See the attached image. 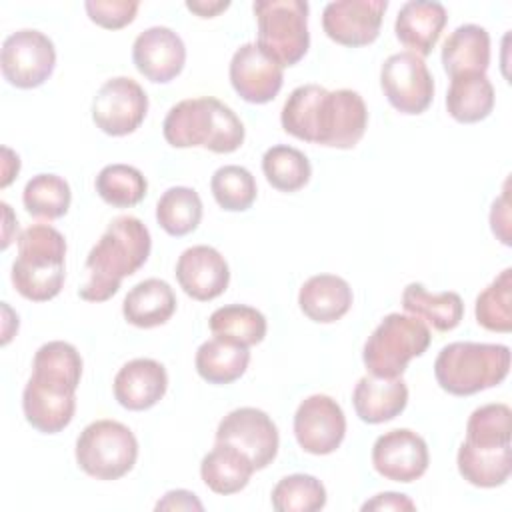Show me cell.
Masks as SVG:
<instances>
[{
	"label": "cell",
	"instance_id": "9",
	"mask_svg": "<svg viewBox=\"0 0 512 512\" xmlns=\"http://www.w3.org/2000/svg\"><path fill=\"white\" fill-rule=\"evenodd\" d=\"M54 42L40 30H16L2 42L0 68L8 84L30 90L42 86L54 72Z\"/></svg>",
	"mask_w": 512,
	"mask_h": 512
},
{
	"label": "cell",
	"instance_id": "41",
	"mask_svg": "<svg viewBox=\"0 0 512 512\" xmlns=\"http://www.w3.org/2000/svg\"><path fill=\"white\" fill-rule=\"evenodd\" d=\"M88 18L106 30H120L134 22L140 2L136 0H88L84 2Z\"/></svg>",
	"mask_w": 512,
	"mask_h": 512
},
{
	"label": "cell",
	"instance_id": "21",
	"mask_svg": "<svg viewBox=\"0 0 512 512\" xmlns=\"http://www.w3.org/2000/svg\"><path fill=\"white\" fill-rule=\"evenodd\" d=\"M446 22L448 14L440 2L410 0L400 6L394 32L396 38L408 48V52L424 58L434 50Z\"/></svg>",
	"mask_w": 512,
	"mask_h": 512
},
{
	"label": "cell",
	"instance_id": "6",
	"mask_svg": "<svg viewBox=\"0 0 512 512\" xmlns=\"http://www.w3.org/2000/svg\"><path fill=\"white\" fill-rule=\"evenodd\" d=\"M430 340V328L420 318L392 312L366 338L362 362L372 376L398 378L412 358L428 350Z\"/></svg>",
	"mask_w": 512,
	"mask_h": 512
},
{
	"label": "cell",
	"instance_id": "8",
	"mask_svg": "<svg viewBox=\"0 0 512 512\" xmlns=\"http://www.w3.org/2000/svg\"><path fill=\"white\" fill-rule=\"evenodd\" d=\"M76 464L96 480H118L138 458L134 432L118 420H94L76 438Z\"/></svg>",
	"mask_w": 512,
	"mask_h": 512
},
{
	"label": "cell",
	"instance_id": "1",
	"mask_svg": "<svg viewBox=\"0 0 512 512\" xmlns=\"http://www.w3.org/2000/svg\"><path fill=\"white\" fill-rule=\"evenodd\" d=\"M280 124L298 140L350 150L366 132L368 108L356 90L330 92L318 84H302L288 94Z\"/></svg>",
	"mask_w": 512,
	"mask_h": 512
},
{
	"label": "cell",
	"instance_id": "14",
	"mask_svg": "<svg viewBox=\"0 0 512 512\" xmlns=\"http://www.w3.org/2000/svg\"><path fill=\"white\" fill-rule=\"evenodd\" d=\"M294 436L308 454H332L346 436V416L340 404L328 394L304 398L294 414Z\"/></svg>",
	"mask_w": 512,
	"mask_h": 512
},
{
	"label": "cell",
	"instance_id": "4",
	"mask_svg": "<svg viewBox=\"0 0 512 512\" xmlns=\"http://www.w3.org/2000/svg\"><path fill=\"white\" fill-rule=\"evenodd\" d=\"M66 240L50 224H32L18 236V256L12 264V284L32 302L56 298L64 286Z\"/></svg>",
	"mask_w": 512,
	"mask_h": 512
},
{
	"label": "cell",
	"instance_id": "19",
	"mask_svg": "<svg viewBox=\"0 0 512 512\" xmlns=\"http://www.w3.org/2000/svg\"><path fill=\"white\" fill-rule=\"evenodd\" d=\"M176 280L180 288L198 302L218 298L230 282V268L224 256L206 244L186 248L176 262Z\"/></svg>",
	"mask_w": 512,
	"mask_h": 512
},
{
	"label": "cell",
	"instance_id": "45",
	"mask_svg": "<svg viewBox=\"0 0 512 512\" xmlns=\"http://www.w3.org/2000/svg\"><path fill=\"white\" fill-rule=\"evenodd\" d=\"M230 6L228 0H188L186 8L200 18H214Z\"/></svg>",
	"mask_w": 512,
	"mask_h": 512
},
{
	"label": "cell",
	"instance_id": "18",
	"mask_svg": "<svg viewBox=\"0 0 512 512\" xmlns=\"http://www.w3.org/2000/svg\"><path fill=\"white\" fill-rule=\"evenodd\" d=\"M132 62L146 80L168 84L186 64V46L172 28L150 26L136 36Z\"/></svg>",
	"mask_w": 512,
	"mask_h": 512
},
{
	"label": "cell",
	"instance_id": "23",
	"mask_svg": "<svg viewBox=\"0 0 512 512\" xmlns=\"http://www.w3.org/2000/svg\"><path fill=\"white\" fill-rule=\"evenodd\" d=\"M350 284L336 274L310 276L298 292V306L306 318L318 324L340 320L352 306Z\"/></svg>",
	"mask_w": 512,
	"mask_h": 512
},
{
	"label": "cell",
	"instance_id": "34",
	"mask_svg": "<svg viewBox=\"0 0 512 512\" xmlns=\"http://www.w3.org/2000/svg\"><path fill=\"white\" fill-rule=\"evenodd\" d=\"M22 202L30 216L48 222L58 220L70 208V184L58 174H36L26 182Z\"/></svg>",
	"mask_w": 512,
	"mask_h": 512
},
{
	"label": "cell",
	"instance_id": "46",
	"mask_svg": "<svg viewBox=\"0 0 512 512\" xmlns=\"http://www.w3.org/2000/svg\"><path fill=\"white\" fill-rule=\"evenodd\" d=\"M2 156H4V160H2V182H0V186L6 188L20 170V158H18V154H14L6 146L2 148Z\"/></svg>",
	"mask_w": 512,
	"mask_h": 512
},
{
	"label": "cell",
	"instance_id": "16",
	"mask_svg": "<svg viewBox=\"0 0 512 512\" xmlns=\"http://www.w3.org/2000/svg\"><path fill=\"white\" fill-rule=\"evenodd\" d=\"M386 0H336L322 12V28L330 40L348 48L372 44L382 26Z\"/></svg>",
	"mask_w": 512,
	"mask_h": 512
},
{
	"label": "cell",
	"instance_id": "29",
	"mask_svg": "<svg viewBox=\"0 0 512 512\" xmlns=\"http://www.w3.org/2000/svg\"><path fill=\"white\" fill-rule=\"evenodd\" d=\"M460 476L478 488H496L506 484L512 472L510 444L498 448H480L462 442L456 456Z\"/></svg>",
	"mask_w": 512,
	"mask_h": 512
},
{
	"label": "cell",
	"instance_id": "38",
	"mask_svg": "<svg viewBox=\"0 0 512 512\" xmlns=\"http://www.w3.org/2000/svg\"><path fill=\"white\" fill-rule=\"evenodd\" d=\"M512 410L508 404L492 402L476 408L466 422V440L480 448H498L510 444Z\"/></svg>",
	"mask_w": 512,
	"mask_h": 512
},
{
	"label": "cell",
	"instance_id": "15",
	"mask_svg": "<svg viewBox=\"0 0 512 512\" xmlns=\"http://www.w3.org/2000/svg\"><path fill=\"white\" fill-rule=\"evenodd\" d=\"M428 462L426 440L410 428L388 430L374 440L372 466L386 480L410 484L424 476Z\"/></svg>",
	"mask_w": 512,
	"mask_h": 512
},
{
	"label": "cell",
	"instance_id": "44",
	"mask_svg": "<svg viewBox=\"0 0 512 512\" xmlns=\"http://www.w3.org/2000/svg\"><path fill=\"white\" fill-rule=\"evenodd\" d=\"M156 510H204V506L190 490H170L156 502Z\"/></svg>",
	"mask_w": 512,
	"mask_h": 512
},
{
	"label": "cell",
	"instance_id": "39",
	"mask_svg": "<svg viewBox=\"0 0 512 512\" xmlns=\"http://www.w3.org/2000/svg\"><path fill=\"white\" fill-rule=\"evenodd\" d=\"M216 204L228 212H244L256 200V180L252 172L238 164L220 166L210 178Z\"/></svg>",
	"mask_w": 512,
	"mask_h": 512
},
{
	"label": "cell",
	"instance_id": "10",
	"mask_svg": "<svg viewBox=\"0 0 512 512\" xmlns=\"http://www.w3.org/2000/svg\"><path fill=\"white\" fill-rule=\"evenodd\" d=\"M380 88L394 110L416 116L428 110L434 98V78L414 52H396L380 68Z\"/></svg>",
	"mask_w": 512,
	"mask_h": 512
},
{
	"label": "cell",
	"instance_id": "33",
	"mask_svg": "<svg viewBox=\"0 0 512 512\" xmlns=\"http://www.w3.org/2000/svg\"><path fill=\"white\" fill-rule=\"evenodd\" d=\"M262 172L272 188L280 192H298L308 184L312 176V166L302 150L286 144H276L264 152Z\"/></svg>",
	"mask_w": 512,
	"mask_h": 512
},
{
	"label": "cell",
	"instance_id": "20",
	"mask_svg": "<svg viewBox=\"0 0 512 512\" xmlns=\"http://www.w3.org/2000/svg\"><path fill=\"white\" fill-rule=\"evenodd\" d=\"M114 398L126 410H148L156 406L168 390L166 368L154 358H134L114 376Z\"/></svg>",
	"mask_w": 512,
	"mask_h": 512
},
{
	"label": "cell",
	"instance_id": "31",
	"mask_svg": "<svg viewBox=\"0 0 512 512\" xmlns=\"http://www.w3.org/2000/svg\"><path fill=\"white\" fill-rule=\"evenodd\" d=\"M208 326L214 336L228 338L248 348L260 344L268 330L264 314L246 304H228L216 308L208 318Z\"/></svg>",
	"mask_w": 512,
	"mask_h": 512
},
{
	"label": "cell",
	"instance_id": "25",
	"mask_svg": "<svg viewBox=\"0 0 512 512\" xmlns=\"http://www.w3.org/2000/svg\"><path fill=\"white\" fill-rule=\"evenodd\" d=\"M176 312V294L166 280L146 278L138 282L122 302V314L136 328L166 324Z\"/></svg>",
	"mask_w": 512,
	"mask_h": 512
},
{
	"label": "cell",
	"instance_id": "3",
	"mask_svg": "<svg viewBox=\"0 0 512 512\" xmlns=\"http://www.w3.org/2000/svg\"><path fill=\"white\" fill-rule=\"evenodd\" d=\"M164 140L174 148L200 146L216 154L236 152L244 142V124L214 96L186 98L174 104L162 122Z\"/></svg>",
	"mask_w": 512,
	"mask_h": 512
},
{
	"label": "cell",
	"instance_id": "17",
	"mask_svg": "<svg viewBox=\"0 0 512 512\" xmlns=\"http://www.w3.org/2000/svg\"><path fill=\"white\" fill-rule=\"evenodd\" d=\"M228 76L234 92L250 104L274 100L284 84V68L256 42H246L234 52Z\"/></svg>",
	"mask_w": 512,
	"mask_h": 512
},
{
	"label": "cell",
	"instance_id": "24",
	"mask_svg": "<svg viewBox=\"0 0 512 512\" xmlns=\"http://www.w3.org/2000/svg\"><path fill=\"white\" fill-rule=\"evenodd\" d=\"M444 72L454 78L460 74H486L490 66V34L478 24H462L442 44Z\"/></svg>",
	"mask_w": 512,
	"mask_h": 512
},
{
	"label": "cell",
	"instance_id": "37",
	"mask_svg": "<svg viewBox=\"0 0 512 512\" xmlns=\"http://www.w3.org/2000/svg\"><path fill=\"white\" fill-rule=\"evenodd\" d=\"M326 488L312 474H290L272 488L270 502L278 512H316L326 506Z\"/></svg>",
	"mask_w": 512,
	"mask_h": 512
},
{
	"label": "cell",
	"instance_id": "12",
	"mask_svg": "<svg viewBox=\"0 0 512 512\" xmlns=\"http://www.w3.org/2000/svg\"><path fill=\"white\" fill-rule=\"evenodd\" d=\"M74 384L32 372L22 392V410L26 422L42 434L62 432L76 412Z\"/></svg>",
	"mask_w": 512,
	"mask_h": 512
},
{
	"label": "cell",
	"instance_id": "7",
	"mask_svg": "<svg viewBox=\"0 0 512 512\" xmlns=\"http://www.w3.org/2000/svg\"><path fill=\"white\" fill-rule=\"evenodd\" d=\"M258 46L282 68L298 64L310 48L306 0H256Z\"/></svg>",
	"mask_w": 512,
	"mask_h": 512
},
{
	"label": "cell",
	"instance_id": "30",
	"mask_svg": "<svg viewBox=\"0 0 512 512\" xmlns=\"http://www.w3.org/2000/svg\"><path fill=\"white\" fill-rule=\"evenodd\" d=\"M494 86L486 74H460L450 80L446 110L460 124H474L494 110Z\"/></svg>",
	"mask_w": 512,
	"mask_h": 512
},
{
	"label": "cell",
	"instance_id": "2",
	"mask_svg": "<svg viewBox=\"0 0 512 512\" xmlns=\"http://www.w3.org/2000/svg\"><path fill=\"white\" fill-rule=\"evenodd\" d=\"M152 250L150 230L136 216H116L92 246L86 258L88 280L78 296L86 302H106L112 298L126 276L138 272Z\"/></svg>",
	"mask_w": 512,
	"mask_h": 512
},
{
	"label": "cell",
	"instance_id": "42",
	"mask_svg": "<svg viewBox=\"0 0 512 512\" xmlns=\"http://www.w3.org/2000/svg\"><path fill=\"white\" fill-rule=\"evenodd\" d=\"M490 226L494 236L504 244L510 246V196H508V182L504 184V192L500 198L492 202L490 210Z\"/></svg>",
	"mask_w": 512,
	"mask_h": 512
},
{
	"label": "cell",
	"instance_id": "27",
	"mask_svg": "<svg viewBox=\"0 0 512 512\" xmlns=\"http://www.w3.org/2000/svg\"><path fill=\"white\" fill-rule=\"evenodd\" d=\"M250 364V350L244 344L214 336L202 342L196 350L194 366L208 384H230L238 380Z\"/></svg>",
	"mask_w": 512,
	"mask_h": 512
},
{
	"label": "cell",
	"instance_id": "32",
	"mask_svg": "<svg viewBox=\"0 0 512 512\" xmlns=\"http://www.w3.org/2000/svg\"><path fill=\"white\" fill-rule=\"evenodd\" d=\"M156 220L170 236H186L194 232L202 220V200L194 188L172 186L156 204Z\"/></svg>",
	"mask_w": 512,
	"mask_h": 512
},
{
	"label": "cell",
	"instance_id": "43",
	"mask_svg": "<svg viewBox=\"0 0 512 512\" xmlns=\"http://www.w3.org/2000/svg\"><path fill=\"white\" fill-rule=\"evenodd\" d=\"M368 510H374V512H412L416 510V504L406 496V494H400V492H380L376 496H372L370 500H366L362 504V512H368Z\"/></svg>",
	"mask_w": 512,
	"mask_h": 512
},
{
	"label": "cell",
	"instance_id": "13",
	"mask_svg": "<svg viewBox=\"0 0 512 512\" xmlns=\"http://www.w3.org/2000/svg\"><path fill=\"white\" fill-rule=\"evenodd\" d=\"M216 442H226L238 448L250 458L256 470H262L276 458L280 436L276 424L264 410L242 406L220 420Z\"/></svg>",
	"mask_w": 512,
	"mask_h": 512
},
{
	"label": "cell",
	"instance_id": "35",
	"mask_svg": "<svg viewBox=\"0 0 512 512\" xmlns=\"http://www.w3.org/2000/svg\"><path fill=\"white\" fill-rule=\"evenodd\" d=\"M96 194L114 208H132L148 192L144 174L130 164H108L96 176Z\"/></svg>",
	"mask_w": 512,
	"mask_h": 512
},
{
	"label": "cell",
	"instance_id": "36",
	"mask_svg": "<svg viewBox=\"0 0 512 512\" xmlns=\"http://www.w3.org/2000/svg\"><path fill=\"white\" fill-rule=\"evenodd\" d=\"M476 322L490 332L512 330V268H504L476 298Z\"/></svg>",
	"mask_w": 512,
	"mask_h": 512
},
{
	"label": "cell",
	"instance_id": "28",
	"mask_svg": "<svg viewBox=\"0 0 512 512\" xmlns=\"http://www.w3.org/2000/svg\"><path fill=\"white\" fill-rule=\"evenodd\" d=\"M402 308L428 322L438 332L454 330L464 318V302L456 292L432 294L420 282H410L402 292Z\"/></svg>",
	"mask_w": 512,
	"mask_h": 512
},
{
	"label": "cell",
	"instance_id": "11",
	"mask_svg": "<svg viewBox=\"0 0 512 512\" xmlns=\"http://www.w3.org/2000/svg\"><path fill=\"white\" fill-rule=\"evenodd\" d=\"M148 112L144 88L128 78L106 80L92 100V120L108 136H126L140 128Z\"/></svg>",
	"mask_w": 512,
	"mask_h": 512
},
{
	"label": "cell",
	"instance_id": "26",
	"mask_svg": "<svg viewBox=\"0 0 512 512\" xmlns=\"http://www.w3.org/2000/svg\"><path fill=\"white\" fill-rule=\"evenodd\" d=\"M254 472L256 468L250 458L226 442H216L200 462L202 482L222 496L244 490Z\"/></svg>",
	"mask_w": 512,
	"mask_h": 512
},
{
	"label": "cell",
	"instance_id": "22",
	"mask_svg": "<svg viewBox=\"0 0 512 512\" xmlns=\"http://www.w3.org/2000/svg\"><path fill=\"white\" fill-rule=\"evenodd\" d=\"M356 416L366 424H382L400 416L408 404V386L398 378H378L366 374L352 392Z\"/></svg>",
	"mask_w": 512,
	"mask_h": 512
},
{
	"label": "cell",
	"instance_id": "40",
	"mask_svg": "<svg viewBox=\"0 0 512 512\" xmlns=\"http://www.w3.org/2000/svg\"><path fill=\"white\" fill-rule=\"evenodd\" d=\"M32 372L54 376L78 386L82 378V356L70 342L52 340L36 350Z\"/></svg>",
	"mask_w": 512,
	"mask_h": 512
},
{
	"label": "cell",
	"instance_id": "5",
	"mask_svg": "<svg viewBox=\"0 0 512 512\" xmlns=\"http://www.w3.org/2000/svg\"><path fill=\"white\" fill-rule=\"evenodd\" d=\"M510 372V348L488 342H450L434 360L440 388L452 396H472L494 388Z\"/></svg>",
	"mask_w": 512,
	"mask_h": 512
}]
</instances>
